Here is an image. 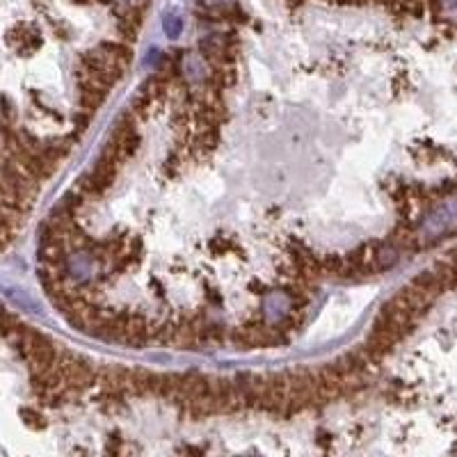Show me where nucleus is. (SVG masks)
I'll list each match as a JSON object with an SVG mask.
<instances>
[{
	"label": "nucleus",
	"instance_id": "nucleus-2",
	"mask_svg": "<svg viewBox=\"0 0 457 457\" xmlns=\"http://www.w3.org/2000/svg\"><path fill=\"white\" fill-rule=\"evenodd\" d=\"M92 114H94V112H87V110H81V112H76V114H73V124H76L78 133H83V131L87 129V126H90Z\"/></svg>",
	"mask_w": 457,
	"mask_h": 457
},
{
	"label": "nucleus",
	"instance_id": "nucleus-3",
	"mask_svg": "<svg viewBox=\"0 0 457 457\" xmlns=\"http://www.w3.org/2000/svg\"><path fill=\"white\" fill-rule=\"evenodd\" d=\"M23 416L28 419V425H32V427H44L46 423V419L42 414H37V412H32V410H23Z\"/></svg>",
	"mask_w": 457,
	"mask_h": 457
},
{
	"label": "nucleus",
	"instance_id": "nucleus-1",
	"mask_svg": "<svg viewBox=\"0 0 457 457\" xmlns=\"http://www.w3.org/2000/svg\"><path fill=\"white\" fill-rule=\"evenodd\" d=\"M103 92H87V90H81L78 92V105H81V110H87V112H96L103 105L105 101Z\"/></svg>",
	"mask_w": 457,
	"mask_h": 457
},
{
	"label": "nucleus",
	"instance_id": "nucleus-4",
	"mask_svg": "<svg viewBox=\"0 0 457 457\" xmlns=\"http://www.w3.org/2000/svg\"><path fill=\"white\" fill-rule=\"evenodd\" d=\"M286 5L295 9V7H299V5H304V0H286Z\"/></svg>",
	"mask_w": 457,
	"mask_h": 457
}]
</instances>
